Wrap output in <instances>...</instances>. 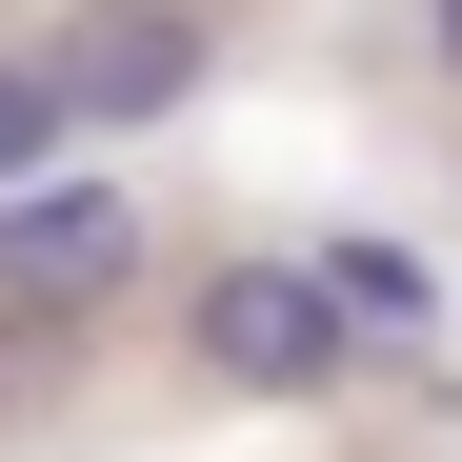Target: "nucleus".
<instances>
[{
	"mask_svg": "<svg viewBox=\"0 0 462 462\" xmlns=\"http://www.w3.org/2000/svg\"><path fill=\"white\" fill-rule=\"evenodd\" d=\"M422 41H442V81H462V0H422Z\"/></svg>",
	"mask_w": 462,
	"mask_h": 462,
	"instance_id": "obj_6",
	"label": "nucleus"
},
{
	"mask_svg": "<svg viewBox=\"0 0 462 462\" xmlns=\"http://www.w3.org/2000/svg\"><path fill=\"white\" fill-rule=\"evenodd\" d=\"M60 181V101H41V60H0V201Z\"/></svg>",
	"mask_w": 462,
	"mask_h": 462,
	"instance_id": "obj_5",
	"label": "nucleus"
},
{
	"mask_svg": "<svg viewBox=\"0 0 462 462\" xmlns=\"http://www.w3.org/2000/svg\"><path fill=\"white\" fill-rule=\"evenodd\" d=\"M121 282H141V201L121 181H21L0 201V301L21 322H101Z\"/></svg>",
	"mask_w": 462,
	"mask_h": 462,
	"instance_id": "obj_3",
	"label": "nucleus"
},
{
	"mask_svg": "<svg viewBox=\"0 0 462 462\" xmlns=\"http://www.w3.org/2000/svg\"><path fill=\"white\" fill-rule=\"evenodd\" d=\"M322 322H342V362H402V342H422V262H382V242H322Z\"/></svg>",
	"mask_w": 462,
	"mask_h": 462,
	"instance_id": "obj_4",
	"label": "nucleus"
},
{
	"mask_svg": "<svg viewBox=\"0 0 462 462\" xmlns=\"http://www.w3.org/2000/svg\"><path fill=\"white\" fill-rule=\"evenodd\" d=\"M181 342H201V382H242V402H322V382H362L342 322H322V262H301V242H242V262L181 301Z\"/></svg>",
	"mask_w": 462,
	"mask_h": 462,
	"instance_id": "obj_1",
	"label": "nucleus"
},
{
	"mask_svg": "<svg viewBox=\"0 0 462 462\" xmlns=\"http://www.w3.org/2000/svg\"><path fill=\"white\" fill-rule=\"evenodd\" d=\"M41 101H60V141L181 121V101H201V0H101L81 41H41Z\"/></svg>",
	"mask_w": 462,
	"mask_h": 462,
	"instance_id": "obj_2",
	"label": "nucleus"
}]
</instances>
